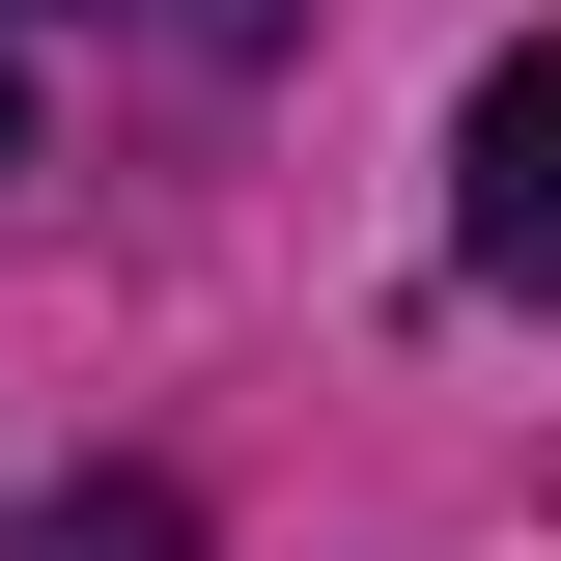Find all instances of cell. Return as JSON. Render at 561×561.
Masks as SVG:
<instances>
[{
    "instance_id": "3957f363",
    "label": "cell",
    "mask_w": 561,
    "mask_h": 561,
    "mask_svg": "<svg viewBox=\"0 0 561 561\" xmlns=\"http://www.w3.org/2000/svg\"><path fill=\"white\" fill-rule=\"evenodd\" d=\"M0 28H57V0H0ZM169 28H253V0H169Z\"/></svg>"
},
{
    "instance_id": "6da1fadb",
    "label": "cell",
    "mask_w": 561,
    "mask_h": 561,
    "mask_svg": "<svg viewBox=\"0 0 561 561\" xmlns=\"http://www.w3.org/2000/svg\"><path fill=\"white\" fill-rule=\"evenodd\" d=\"M449 253L561 309V28H534L505 84H478V113H449Z\"/></svg>"
},
{
    "instance_id": "277c9868",
    "label": "cell",
    "mask_w": 561,
    "mask_h": 561,
    "mask_svg": "<svg viewBox=\"0 0 561 561\" xmlns=\"http://www.w3.org/2000/svg\"><path fill=\"white\" fill-rule=\"evenodd\" d=\"M0 169H28V84H0Z\"/></svg>"
},
{
    "instance_id": "7a4b0ae2",
    "label": "cell",
    "mask_w": 561,
    "mask_h": 561,
    "mask_svg": "<svg viewBox=\"0 0 561 561\" xmlns=\"http://www.w3.org/2000/svg\"><path fill=\"white\" fill-rule=\"evenodd\" d=\"M0 561H197V505H169V478H84V505H28Z\"/></svg>"
}]
</instances>
